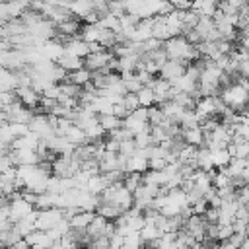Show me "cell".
<instances>
[{
    "mask_svg": "<svg viewBox=\"0 0 249 249\" xmlns=\"http://www.w3.org/2000/svg\"><path fill=\"white\" fill-rule=\"evenodd\" d=\"M163 53L167 56V60H179L181 64L189 66L193 64L195 60H198V51L195 45H191L183 35H177V37H171L169 41L163 43Z\"/></svg>",
    "mask_w": 249,
    "mask_h": 249,
    "instance_id": "cell-1",
    "label": "cell"
},
{
    "mask_svg": "<svg viewBox=\"0 0 249 249\" xmlns=\"http://www.w3.org/2000/svg\"><path fill=\"white\" fill-rule=\"evenodd\" d=\"M33 210H35V206H33L29 200H25V198L21 196V193L16 191V193L12 195V200L8 202V220L14 224V222L25 218L27 214H31Z\"/></svg>",
    "mask_w": 249,
    "mask_h": 249,
    "instance_id": "cell-2",
    "label": "cell"
},
{
    "mask_svg": "<svg viewBox=\"0 0 249 249\" xmlns=\"http://www.w3.org/2000/svg\"><path fill=\"white\" fill-rule=\"evenodd\" d=\"M123 126H124L126 130H130L132 136L138 134V132H142V130H146V128L150 126V124H148V109H146V107H138V109H134L132 113H128V115L123 119Z\"/></svg>",
    "mask_w": 249,
    "mask_h": 249,
    "instance_id": "cell-3",
    "label": "cell"
},
{
    "mask_svg": "<svg viewBox=\"0 0 249 249\" xmlns=\"http://www.w3.org/2000/svg\"><path fill=\"white\" fill-rule=\"evenodd\" d=\"M64 218L60 208H45V210H37V218H35V230L41 231H49L53 230L60 220Z\"/></svg>",
    "mask_w": 249,
    "mask_h": 249,
    "instance_id": "cell-4",
    "label": "cell"
},
{
    "mask_svg": "<svg viewBox=\"0 0 249 249\" xmlns=\"http://www.w3.org/2000/svg\"><path fill=\"white\" fill-rule=\"evenodd\" d=\"M4 115H6V123H19V124H29L33 111L27 109L25 105H21L19 101L10 103L8 107H4Z\"/></svg>",
    "mask_w": 249,
    "mask_h": 249,
    "instance_id": "cell-5",
    "label": "cell"
},
{
    "mask_svg": "<svg viewBox=\"0 0 249 249\" xmlns=\"http://www.w3.org/2000/svg\"><path fill=\"white\" fill-rule=\"evenodd\" d=\"M113 53L111 51H97V53H89L86 58H84V68H88L89 72H99L103 68L109 66V62L113 60Z\"/></svg>",
    "mask_w": 249,
    "mask_h": 249,
    "instance_id": "cell-6",
    "label": "cell"
},
{
    "mask_svg": "<svg viewBox=\"0 0 249 249\" xmlns=\"http://www.w3.org/2000/svg\"><path fill=\"white\" fill-rule=\"evenodd\" d=\"M126 173H144L148 171V148H136L132 156L126 158Z\"/></svg>",
    "mask_w": 249,
    "mask_h": 249,
    "instance_id": "cell-7",
    "label": "cell"
},
{
    "mask_svg": "<svg viewBox=\"0 0 249 249\" xmlns=\"http://www.w3.org/2000/svg\"><path fill=\"white\" fill-rule=\"evenodd\" d=\"M185 64H181L179 60H165L163 62V66L160 68V78H163L165 82H169V84H173V82H177L183 74H185Z\"/></svg>",
    "mask_w": 249,
    "mask_h": 249,
    "instance_id": "cell-8",
    "label": "cell"
},
{
    "mask_svg": "<svg viewBox=\"0 0 249 249\" xmlns=\"http://www.w3.org/2000/svg\"><path fill=\"white\" fill-rule=\"evenodd\" d=\"M62 49L66 54H72V56H78V58H86L89 54V47L86 41H82L78 35L76 37H68L64 43H62Z\"/></svg>",
    "mask_w": 249,
    "mask_h": 249,
    "instance_id": "cell-9",
    "label": "cell"
},
{
    "mask_svg": "<svg viewBox=\"0 0 249 249\" xmlns=\"http://www.w3.org/2000/svg\"><path fill=\"white\" fill-rule=\"evenodd\" d=\"M10 160H12L14 167L41 163V160H39V156H37L35 150H10Z\"/></svg>",
    "mask_w": 249,
    "mask_h": 249,
    "instance_id": "cell-10",
    "label": "cell"
},
{
    "mask_svg": "<svg viewBox=\"0 0 249 249\" xmlns=\"http://www.w3.org/2000/svg\"><path fill=\"white\" fill-rule=\"evenodd\" d=\"M23 239H25V243H27L29 249H49L54 243V239L49 235V231H41V230L31 231Z\"/></svg>",
    "mask_w": 249,
    "mask_h": 249,
    "instance_id": "cell-11",
    "label": "cell"
},
{
    "mask_svg": "<svg viewBox=\"0 0 249 249\" xmlns=\"http://www.w3.org/2000/svg\"><path fill=\"white\" fill-rule=\"evenodd\" d=\"M14 93H18L19 103L25 105L27 109H33V107H37V105L41 103V95H39L31 86H21V88H18Z\"/></svg>",
    "mask_w": 249,
    "mask_h": 249,
    "instance_id": "cell-12",
    "label": "cell"
},
{
    "mask_svg": "<svg viewBox=\"0 0 249 249\" xmlns=\"http://www.w3.org/2000/svg\"><path fill=\"white\" fill-rule=\"evenodd\" d=\"M181 138L185 144L189 146H196L200 148L204 144V130L200 126H193V128H181Z\"/></svg>",
    "mask_w": 249,
    "mask_h": 249,
    "instance_id": "cell-13",
    "label": "cell"
},
{
    "mask_svg": "<svg viewBox=\"0 0 249 249\" xmlns=\"http://www.w3.org/2000/svg\"><path fill=\"white\" fill-rule=\"evenodd\" d=\"M39 142H41V138H39L35 132L29 130L27 134H23V136H19V138L14 140L12 150H35V152H37Z\"/></svg>",
    "mask_w": 249,
    "mask_h": 249,
    "instance_id": "cell-14",
    "label": "cell"
},
{
    "mask_svg": "<svg viewBox=\"0 0 249 249\" xmlns=\"http://www.w3.org/2000/svg\"><path fill=\"white\" fill-rule=\"evenodd\" d=\"M93 216H95V212H84V210H80L78 214H74V216L68 220L70 230H74V231H86L88 226L91 224Z\"/></svg>",
    "mask_w": 249,
    "mask_h": 249,
    "instance_id": "cell-15",
    "label": "cell"
},
{
    "mask_svg": "<svg viewBox=\"0 0 249 249\" xmlns=\"http://www.w3.org/2000/svg\"><path fill=\"white\" fill-rule=\"evenodd\" d=\"M18 74L0 66V89L2 91H16L18 89Z\"/></svg>",
    "mask_w": 249,
    "mask_h": 249,
    "instance_id": "cell-16",
    "label": "cell"
},
{
    "mask_svg": "<svg viewBox=\"0 0 249 249\" xmlns=\"http://www.w3.org/2000/svg\"><path fill=\"white\" fill-rule=\"evenodd\" d=\"M56 64L64 70V72H76V70H80V68H84V58H78V56H72V54H62L58 60H56Z\"/></svg>",
    "mask_w": 249,
    "mask_h": 249,
    "instance_id": "cell-17",
    "label": "cell"
},
{
    "mask_svg": "<svg viewBox=\"0 0 249 249\" xmlns=\"http://www.w3.org/2000/svg\"><path fill=\"white\" fill-rule=\"evenodd\" d=\"M105 187H109V183H107V179H105L101 173L91 175V177L88 179V183H86V191L91 193V195H95V196H99Z\"/></svg>",
    "mask_w": 249,
    "mask_h": 249,
    "instance_id": "cell-18",
    "label": "cell"
},
{
    "mask_svg": "<svg viewBox=\"0 0 249 249\" xmlns=\"http://www.w3.org/2000/svg\"><path fill=\"white\" fill-rule=\"evenodd\" d=\"M101 35V27L97 23H86L80 27V39L86 43H97Z\"/></svg>",
    "mask_w": 249,
    "mask_h": 249,
    "instance_id": "cell-19",
    "label": "cell"
},
{
    "mask_svg": "<svg viewBox=\"0 0 249 249\" xmlns=\"http://www.w3.org/2000/svg\"><path fill=\"white\" fill-rule=\"evenodd\" d=\"M231 156L228 154L226 148H218V150H210V161H212V167L214 169H224L228 163H230Z\"/></svg>",
    "mask_w": 249,
    "mask_h": 249,
    "instance_id": "cell-20",
    "label": "cell"
},
{
    "mask_svg": "<svg viewBox=\"0 0 249 249\" xmlns=\"http://www.w3.org/2000/svg\"><path fill=\"white\" fill-rule=\"evenodd\" d=\"M66 82H70V84H74V86H78V88H84L86 84L91 82V72H89L88 68H80V70H76V72H70V74L66 76Z\"/></svg>",
    "mask_w": 249,
    "mask_h": 249,
    "instance_id": "cell-21",
    "label": "cell"
},
{
    "mask_svg": "<svg viewBox=\"0 0 249 249\" xmlns=\"http://www.w3.org/2000/svg\"><path fill=\"white\" fill-rule=\"evenodd\" d=\"M64 138L68 140V142H72L74 146H82V144H88V138H86V134H84V130L80 128V126H76L74 123L68 126V130L64 132Z\"/></svg>",
    "mask_w": 249,
    "mask_h": 249,
    "instance_id": "cell-22",
    "label": "cell"
},
{
    "mask_svg": "<svg viewBox=\"0 0 249 249\" xmlns=\"http://www.w3.org/2000/svg\"><path fill=\"white\" fill-rule=\"evenodd\" d=\"M95 214H99V216H103L105 220H111V222H115L121 214H123V210L121 208H117L115 204H99L97 208H95Z\"/></svg>",
    "mask_w": 249,
    "mask_h": 249,
    "instance_id": "cell-23",
    "label": "cell"
},
{
    "mask_svg": "<svg viewBox=\"0 0 249 249\" xmlns=\"http://www.w3.org/2000/svg\"><path fill=\"white\" fill-rule=\"evenodd\" d=\"M121 249H146V243L140 237V231H132V233L124 235V241H123Z\"/></svg>",
    "mask_w": 249,
    "mask_h": 249,
    "instance_id": "cell-24",
    "label": "cell"
},
{
    "mask_svg": "<svg viewBox=\"0 0 249 249\" xmlns=\"http://www.w3.org/2000/svg\"><path fill=\"white\" fill-rule=\"evenodd\" d=\"M97 121H99V124L103 126V130H105V132H111V130H115V128L123 126V121H121V119H117L113 113H111V115H97Z\"/></svg>",
    "mask_w": 249,
    "mask_h": 249,
    "instance_id": "cell-25",
    "label": "cell"
},
{
    "mask_svg": "<svg viewBox=\"0 0 249 249\" xmlns=\"http://www.w3.org/2000/svg\"><path fill=\"white\" fill-rule=\"evenodd\" d=\"M136 97H138L140 107H146V109H148V107L154 105V91H152V88H148V86H142V88L138 89Z\"/></svg>",
    "mask_w": 249,
    "mask_h": 249,
    "instance_id": "cell-26",
    "label": "cell"
},
{
    "mask_svg": "<svg viewBox=\"0 0 249 249\" xmlns=\"http://www.w3.org/2000/svg\"><path fill=\"white\" fill-rule=\"evenodd\" d=\"M163 113H161V109L158 107V105H152V107H148V124L150 126H160L161 123H163Z\"/></svg>",
    "mask_w": 249,
    "mask_h": 249,
    "instance_id": "cell-27",
    "label": "cell"
},
{
    "mask_svg": "<svg viewBox=\"0 0 249 249\" xmlns=\"http://www.w3.org/2000/svg\"><path fill=\"white\" fill-rule=\"evenodd\" d=\"M123 185H124L130 193H134V191L142 185V173H126L124 179H123Z\"/></svg>",
    "mask_w": 249,
    "mask_h": 249,
    "instance_id": "cell-28",
    "label": "cell"
},
{
    "mask_svg": "<svg viewBox=\"0 0 249 249\" xmlns=\"http://www.w3.org/2000/svg\"><path fill=\"white\" fill-rule=\"evenodd\" d=\"M121 103H123V107H124L128 113H132L134 109H138V107H140L136 93H124V95H123V99H121Z\"/></svg>",
    "mask_w": 249,
    "mask_h": 249,
    "instance_id": "cell-29",
    "label": "cell"
},
{
    "mask_svg": "<svg viewBox=\"0 0 249 249\" xmlns=\"http://www.w3.org/2000/svg\"><path fill=\"white\" fill-rule=\"evenodd\" d=\"M231 233H233V226L231 224H226V226H220L218 224V231H216V241H228L230 237H231Z\"/></svg>",
    "mask_w": 249,
    "mask_h": 249,
    "instance_id": "cell-30",
    "label": "cell"
},
{
    "mask_svg": "<svg viewBox=\"0 0 249 249\" xmlns=\"http://www.w3.org/2000/svg\"><path fill=\"white\" fill-rule=\"evenodd\" d=\"M237 74H239L241 78H247V80H249V58H247V60H241V62L237 64Z\"/></svg>",
    "mask_w": 249,
    "mask_h": 249,
    "instance_id": "cell-31",
    "label": "cell"
},
{
    "mask_svg": "<svg viewBox=\"0 0 249 249\" xmlns=\"http://www.w3.org/2000/svg\"><path fill=\"white\" fill-rule=\"evenodd\" d=\"M245 237H247V235H243V233H231V237L228 239V243H231L233 247H239V245H241V241H243Z\"/></svg>",
    "mask_w": 249,
    "mask_h": 249,
    "instance_id": "cell-32",
    "label": "cell"
},
{
    "mask_svg": "<svg viewBox=\"0 0 249 249\" xmlns=\"http://www.w3.org/2000/svg\"><path fill=\"white\" fill-rule=\"evenodd\" d=\"M10 49H14V47H12V43H10L8 39L0 37V54H2V53H6V51H10Z\"/></svg>",
    "mask_w": 249,
    "mask_h": 249,
    "instance_id": "cell-33",
    "label": "cell"
},
{
    "mask_svg": "<svg viewBox=\"0 0 249 249\" xmlns=\"http://www.w3.org/2000/svg\"><path fill=\"white\" fill-rule=\"evenodd\" d=\"M10 224H12V222H10V220H8V216H6V214H2V212H0V233H2V231H4V230H6V228H8V226H10Z\"/></svg>",
    "mask_w": 249,
    "mask_h": 249,
    "instance_id": "cell-34",
    "label": "cell"
},
{
    "mask_svg": "<svg viewBox=\"0 0 249 249\" xmlns=\"http://www.w3.org/2000/svg\"><path fill=\"white\" fill-rule=\"evenodd\" d=\"M237 249H249V237H245V239L241 241V245H239Z\"/></svg>",
    "mask_w": 249,
    "mask_h": 249,
    "instance_id": "cell-35",
    "label": "cell"
},
{
    "mask_svg": "<svg viewBox=\"0 0 249 249\" xmlns=\"http://www.w3.org/2000/svg\"><path fill=\"white\" fill-rule=\"evenodd\" d=\"M241 37H247V39H249V23H247V25L241 29Z\"/></svg>",
    "mask_w": 249,
    "mask_h": 249,
    "instance_id": "cell-36",
    "label": "cell"
},
{
    "mask_svg": "<svg viewBox=\"0 0 249 249\" xmlns=\"http://www.w3.org/2000/svg\"><path fill=\"white\" fill-rule=\"evenodd\" d=\"M0 123H6V115H4V109L0 107Z\"/></svg>",
    "mask_w": 249,
    "mask_h": 249,
    "instance_id": "cell-37",
    "label": "cell"
},
{
    "mask_svg": "<svg viewBox=\"0 0 249 249\" xmlns=\"http://www.w3.org/2000/svg\"><path fill=\"white\" fill-rule=\"evenodd\" d=\"M245 235L249 237V222H247V230H245Z\"/></svg>",
    "mask_w": 249,
    "mask_h": 249,
    "instance_id": "cell-38",
    "label": "cell"
},
{
    "mask_svg": "<svg viewBox=\"0 0 249 249\" xmlns=\"http://www.w3.org/2000/svg\"><path fill=\"white\" fill-rule=\"evenodd\" d=\"M74 249H80V247H74Z\"/></svg>",
    "mask_w": 249,
    "mask_h": 249,
    "instance_id": "cell-39",
    "label": "cell"
}]
</instances>
